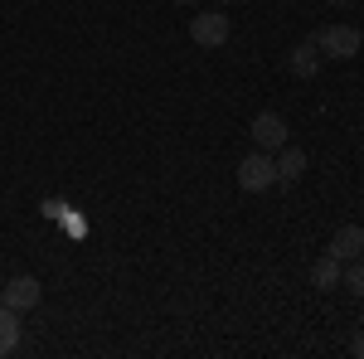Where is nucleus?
Segmentation results:
<instances>
[{
    "mask_svg": "<svg viewBox=\"0 0 364 359\" xmlns=\"http://www.w3.org/2000/svg\"><path fill=\"white\" fill-rule=\"evenodd\" d=\"M287 68H291V78H316V73H321V49H316L311 39H301V44L287 54Z\"/></svg>",
    "mask_w": 364,
    "mask_h": 359,
    "instance_id": "nucleus-7",
    "label": "nucleus"
},
{
    "mask_svg": "<svg viewBox=\"0 0 364 359\" xmlns=\"http://www.w3.org/2000/svg\"><path fill=\"white\" fill-rule=\"evenodd\" d=\"M340 5H350V0H340Z\"/></svg>",
    "mask_w": 364,
    "mask_h": 359,
    "instance_id": "nucleus-14",
    "label": "nucleus"
},
{
    "mask_svg": "<svg viewBox=\"0 0 364 359\" xmlns=\"http://www.w3.org/2000/svg\"><path fill=\"white\" fill-rule=\"evenodd\" d=\"M20 345V311H10V306L0 301V359L10 355Z\"/></svg>",
    "mask_w": 364,
    "mask_h": 359,
    "instance_id": "nucleus-10",
    "label": "nucleus"
},
{
    "mask_svg": "<svg viewBox=\"0 0 364 359\" xmlns=\"http://www.w3.org/2000/svg\"><path fill=\"white\" fill-rule=\"evenodd\" d=\"M0 301L10 306V311H20V316H25V311H34V306H39V282H34L29 272L10 277V282L0 286Z\"/></svg>",
    "mask_w": 364,
    "mask_h": 359,
    "instance_id": "nucleus-5",
    "label": "nucleus"
},
{
    "mask_svg": "<svg viewBox=\"0 0 364 359\" xmlns=\"http://www.w3.org/2000/svg\"><path fill=\"white\" fill-rule=\"evenodd\" d=\"M248 136H252L257 151H282V146L291 141V132H287V122H282L277 112H257L252 127H248Z\"/></svg>",
    "mask_w": 364,
    "mask_h": 359,
    "instance_id": "nucleus-4",
    "label": "nucleus"
},
{
    "mask_svg": "<svg viewBox=\"0 0 364 359\" xmlns=\"http://www.w3.org/2000/svg\"><path fill=\"white\" fill-rule=\"evenodd\" d=\"M175 5H199V0H175Z\"/></svg>",
    "mask_w": 364,
    "mask_h": 359,
    "instance_id": "nucleus-13",
    "label": "nucleus"
},
{
    "mask_svg": "<svg viewBox=\"0 0 364 359\" xmlns=\"http://www.w3.org/2000/svg\"><path fill=\"white\" fill-rule=\"evenodd\" d=\"M228 34H233L228 10H195V20H190V39H195L199 49H224Z\"/></svg>",
    "mask_w": 364,
    "mask_h": 359,
    "instance_id": "nucleus-3",
    "label": "nucleus"
},
{
    "mask_svg": "<svg viewBox=\"0 0 364 359\" xmlns=\"http://www.w3.org/2000/svg\"><path fill=\"white\" fill-rule=\"evenodd\" d=\"M316 49H321L326 58H340V63H350V58L364 49V34H360L355 25H345V20H340V25H326L321 34H316Z\"/></svg>",
    "mask_w": 364,
    "mask_h": 359,
    "instance_id": "nucleus-2",
    "label": "nucleus"
},
{
    "mask_svg": "<svg viewBox=\"0 0 364 359\" xmlns=\"http://www.w3.org/2000/svg\"><path fill=\"white\" fill-rule=\"evenodd\" d=\"M350 355H355V359H364V331L355 335V340H350Z\"/></svg>",
    "mask_w": 364,
    "mask_h": 359,
    "instance_id": "nucleus-12",
    "label": "nucleus"
},
{
    "mask_svg": "<svg viewBox=\"0 0 364 359\" xmlns=\"http://www.w3.org/2000/svg\"><path fill=\"white\" fill-rule=\"evenodd\" d=\"M301 175H306V151L301 146H282L277 151V180L282 185H296Z\"/></svg>",
    "mask_w": 364,
    "mask_h": 359,
    "instance_id": "nucleus-8",
    "label": "nucleus"
},
{
    "mask_svg": "<svg viewBox=\"0 0 364 359\" xmlns=\"http://www.w3.org/2000/svg\"><path fill=\"white\" fill-rule=\"evenodd\" d=\"M340 272H345V262H340L336 252H326V257H316V262H311V282H316L321 291H336Z\"/></svg>",
    "mask_w": 364,
    "mask_h": 359,
    "instance_id": "nucleus-9",
    "label": "nucleus"
},
{
    "mask_svg": "<svg viewBox=\"0 0 364 359\" xmlns=\"http://www.w3.org/2000/svg\"><path fill=\"white\" fill-rule=\"evenodd\" d=\"M340 286H350V296H364V257H350V262H345Z\"/></svg>",
    "mask_w": 364,
    "mask_h": 359,
    "instance_id": "nucleus-11",
    "label": "nucleus"
},
{
    "mask_svg": "<svg viewBox=\"0 0 364 359\" xmlns=\"http://www.w3.org/2000/svg\"><path fill=\"white\" fill-rule=\"evenodd\" d=\"M340 262H350V257H364V228L360 223H345V228H336V238H331V248Z\"/></svg>",
    "mask_w": 364,
    "mask_h": 359,
    "instance_id": "nucleus-6",
    "label": "nucleus"
},
{
    "mask_svg": "<svg viewBox=\"0 0 364 359\" xmlns=\"http://www.w3.org/2000/svg\"><path fill=\"white\" fill-rule=\"evenodd\" d=\"M233 180H238V190H272L277 185V161H272V151H252V156H243L238 161V170H233Z\"/></svg>",
    "mask_w": 364,
    "mask_h": 359,
    "instance_id": "nucleus-1",
    "label": "nucleus"
}]
</instances>
